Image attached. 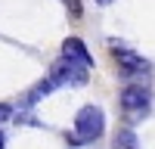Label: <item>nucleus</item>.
<instances>
[{
  "label": "nucleus",
  "mask_w": 155,
  "mask_h": 149,
  "mask_svg": "<svg viewBox=\"0 0 155 149\" xmlns=\"http://www.w3.org/2000/svg\"><path fill=\"white\" fill-rule=\"evenodd\" d=\"M109 53L112 59L118 62V74L127 81H146L149 84V74H152V62L146 56H140L134 47H127L118 37H109Z\"/></svg>",
  "instance_id": "nucleus-1"
},
{
  "label": "nucleus",
  "mask_w": 155,
  "mask_h": 149,
  "mask_svg": "<svg viewBox=\"0 0 155 149\" xmlns=\"http://www.w3.org/2000/svg\"><path fill=\"white\" fill-rule=\"evenodd\" d=\"M121 112H124L127 124H140L152 112V90H149L146 81L124 84V90H121Z\"/></svg>",
  "instance_id": "nucleus-2"
},
{
  "label": "nucleus",
  "mask_w": 155,
  "mask_h": 149,
  "mask_svg": "<svg viewBox=\"0 0 155 149\" xmlns=\"http://www.w3.org/2000/svg\"><path fill=\"white\" fill-rule=\"evenodd\" d=\"M106 134V112L99 106H81L74 115V137L81 143H96L99 137Z\"/></svg>",
  "instance_id": "nucleus-3"
},
{
  "label": "nucleus",
  "mask_w": 155,
  "mask_h": 149,
  "mask_svg": "<svg viewBox=\"0 0 155 149\" xmlns=\"http://www.w3.org/2000/svg\"><path fill=\"white\" fill-rule=\"evenodd\" d=\"M87 78H90V68L65 53L50 65V81L56 87H81V84H87Z\"/></svg>",
  "instance_id": "nucleus-4"
},
{
  "label": "nucleus",
  "mask_w": 155,
  "mask_h": 149,
  "mask_svg": "<svg viewBox=\"0 0 155 149\" xmlns=\"http://www.w3.org/2000/svg\"><path fill=\"white\" fill-rule=\"evenodd\" d=\"M53 90H56V84L50 81V74H47V78H41L34 87H28V90H25V96L19 99V106H22V109H34V106L47 96V93H53Z\"/></svg>",
  "instance_id": "nucleus-5"
},
{
  "label": "nucleus",
  "mask_w": 155,
  "mask_h": 149,
  "mask_svg": "<svg viewBox=\"0 0 155 149\" xmlns=\"http://www.w3.org/2000/svg\"><path fill=\"white\" fill-rule=\"evenodd\" d=\"M62 53L71 56V59H78V62H84L87 68L96 65V62H93V53L87 50V44L81 41V37H65V41H62Z\"/></svg>",
  "instance_id": "nucleus-6"
},
{
  "label": "nucleus",
  "mask_w": 155,
  "mask_h": 149,
  "mask_svg": "<svg viewBox=\"0 0 155 149\" xmlns=\"http://www.w3.org/2000/svg\"><path fill=\"white\" fill-rule=\"evenodd\" d=\"M134 146H137V134L130 127L115 131V149H134Z\"/></svg>",
  "instance_id": "nucleus-7"
},
{
  "label": "nucleus",
  "mask_w": 155,
  "mask_h": 149,
  "mask_svg": "<svg viewBox=\"0 0 155 149\" xmlns=\"http://www.w3.org/2000/svg\"><path fill=\"white\" fill-rule=\"evenodd\" d=\"M62 3H65V9L71 12V16L78 19V16H81V0H62Z\"/></svg>",
  "instance_id": "nucleus-8"
},
{
  "label": "nucleus",
  "mask_w": 155,
  "mask_h": 149,
  "mask_svg": "<svg viewBox=\"0 0 155 149\" xmlns=\"http://www.w3.org/2000/svg\"><path fill=\"white\" fill-rule=\"evenodd\" d=\"M3 121H12V106L9 103H0V124Z\"/></svg>",
  "instance_id": "nucleus-9"
},
{
  "label": "nucleus",
  "mask_w": 155,
  "mask_h": 149,
  "mask_svg": "<svg viewBox=\"0 0 155 149\" xmlns=\"http://www.w3.org/2000/svg\"><path fill=\"white\" fill-rule=\"evenodd\" d=\"M96 3H99V6H109V3H115V0H96Z\"/></svg>",
  "instance_id": "nucleus-10"
},
{
  "label": "nucleus",
  "mask_w": 155,
  "mask_h": 149,
  "mask_svg": "<svg viewBox=\"0 0 155 149\" xmlns=\"http://www.w3.org/2000/svg\"><path fill=\"white\" fill-rule=\"evenodd\" d=\"M3 143H6V137H3V131H0V149H3Z\"/></svg>",
  "instance_id": "nucleus-11"
},
{
  "label": "nucleus",
  "mask_w": 155,
  "mask_h": 149,
  "mask_svg": "<svg viewBox=\"0 0 155 149\" xmlns=\"http://www.w3.org/2000/svg\"><path fill=\"white\" fill-rule=\"evenodd\" d=\"M134 149H137V146H134Z\"/></svg>",
  "instance_id": "nucleus-12"
}]
</instances>
